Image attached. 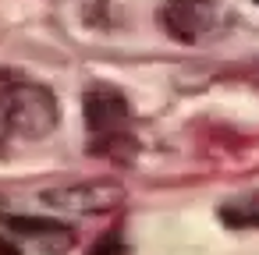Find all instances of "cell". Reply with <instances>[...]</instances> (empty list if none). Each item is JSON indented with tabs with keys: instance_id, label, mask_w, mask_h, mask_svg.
Returning <instances> with one entry per match:
<instances>
[{
	"instance_id": "obj_1",
	"label": "cell",
	"mask_w": 259,
	"mask_h": 255,
	"mask_svg": "<svg viewBox=\"0 0 259 255\" xmlns=\"http://www.w3.org/2000/svg\"><path fill=\"white\" fill-rule=\"evenodd\" d=\"M0 121L18 138H43L57 128V96L39 82H8L0 89Z\"/></svg>"
},
{
	"instance_id": "obj_2",
	"label": "cell",
	"mask_w": 259,
	"mask_h": 255,
	"mask_svg": "<svg viewBox=\"0 0 259 255\" xmlns=\"http://www.w3.org/2000/svg\"><path fill=\"white\" fill-rule=\"evenodd\" d=\"M85 128L89 145L100 156L132 149V107L110 85H93L85 92Z\"/></svg>"
},
{
	"instance_id": "obj_3",
	"label": "cell",
	"mask_w": 259,
	"mask_h": 255,
	"mask_svg": "<svg viewBox=\"0 0 259 255\" xmlns=\"http://www.w3.org/2000/svg\"><path fill=\"white\" fill-rule=\"evenodd\" d=\"M0 237H8L22 255L25 248L39 255H68L75 248V230L50 216H4L0 213Z\"/></svg>"
},
{
	"instance_id": "obj_4",
	"label": "cell",
	"mask_w": 259,
	"mask_h": 255,
	"mask_svg": "<svg viewBox=\"0 0 259 255\" xmlns=\"http://www.w3.org/2000/svg\"><path fill=\"white\" fill-rule=\"evenodd\" d=\"M220 22V0H163L160 29L178 43H199Z\"/></svg>"
},
{
	"instance_id": "obj_5",
	"label": "cell",
	"mask_w": 259,
	"mask_h": 255,
	"mask_svg": "<svg viewBox=\"0 0 259 255\" xmlns=\"http://www.w3.org/2000/svg\"><path fill=\"white\" fill-rule=\"evenodd\" d=\"M43 206L50 209H68V213H110L121 206V188L117 184H107V181H71V184H61V188H50L39 195Z\"/></svg>"
},
{
	"instance_id": "obj_6",
	"label": "cell",
	"mask_w": 259,
	"mask_h": 255,
	"mask_svg": "<svg viewBox=\"0 0 259 255\" xmlns=\"http://www.w3.org/2000/svg\"><path fill=\"white\" fill-rule=\"evenodd\" d=\"M220 223L234 230H259V191H241L220 202Z\"/></svg>"
},
{
	"instance_id": "obj_7",
	"label": "cell",
	"mask_w": 259,
	"mask_h": 255,
	"mask_svg": "<svg viewBox=\"0 0 259 255\" xmlns=\"http://www.w3.org/2000/svg\"><path fill=\"white\" fill-rule=\"evenodd\" d=\"M89 255H124V241H121V230H107L96 237V244L89 248Z\"/></svg>"
},
{
	"instance_id": "obj_8",
	"label": "cell",
	"mask_w": 259,
	"mask_h": 255,
	"mask_svg": "<svg viewBox=\"0 0 259 255\" xmlns=\"http://www.w3.org/2000/svg\"><path fill=\"white\" fill-rule=\"evenodd\" d=\"M255 4H259V0H255Z\"/></svg>"
}]
</instances>
